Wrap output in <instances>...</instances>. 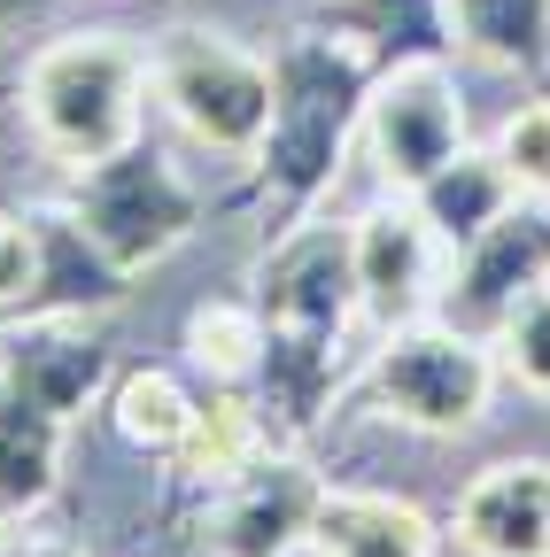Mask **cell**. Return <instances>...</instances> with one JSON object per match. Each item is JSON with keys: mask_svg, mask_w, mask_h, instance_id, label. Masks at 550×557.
<instances>
[{"mask_svg": "<svg viewBox=\"0 0 550 557\" xmlns=\"http://www.w3.org/2000/svg\"><path fill=\"white\" fill-rule=\"evenodd\" d=\"M140 101H148V54H132L117 32L54 39L24 78V116L39 148L71 171L124 163L140 139Z\"/></svg>", "mask_w": 550, "mask_h": 557, "instance_id": "6da1fadb", "label": "cell"}, {"mask_svg": "<svg viewBox=\"0 0 550 557\" xmlns=\"http://www.w3.org/2000/svg\"><path fill=\"white\" fill-rule=\"evenodd\" d=\"M148 86L163 94L179 132L201 139V148H218V156H256L271 139V124H280L271 70L218 32H171L148 62Z\"/></svg>", "mask_w": 550, "mask_h": 557, "instance_id": "7a4b0ae2", "label": "cell"}, {"mask_svg": "<svg viewBox=\"0 0 550 557\" xmlns=\"http://www.w3.org/2000/svg\"><path fill=\"white\" fill-rule=\"evenodd\" d=\"M497 387V357L450 325H395L372 357V395L419 434H465Z\"/></svg>", "mask_w": 550, "mask_h": 557, "instance_id": "3957f363", "label": "cell"}, {"mask_svg": "<svg viewBox=\"0 0 550 557\" xmlns=\"http://www.w3.org/2000/svg\"><path fill=\"white\" fill-rule=\"evenodd\" d=\"M365 139L388 186L419 194L442 163L465 156V101L442 62H395L365 101Z\"/></svg>", "mask_w": 550, "mask_h": 557, "instance_id": "277c9868", "label": "cell"}, {"mask_svg": "<svg viewBox=\"0 0 550 557\" xmlns=\"http://www.w3.org/2000/svg\"><path fill=\"white\" fill-rule=\"evenodd\" d=\"M457 542L473 557H550V465L504 457L457 496Z\"/></svg>", "mask_w": 550, "mask_h": 557, "instance_id": "5b68a950", "label": "cell"}, {"mask_svg": "<svg viewBox=\"0 0 550 557\" xmlns=\"http://www.w3.org/2000/svg\"><path fill=\"white\" fill-rule=\"evenodd\" d=\"M225 487H233V496H225V511L210 527L218 557H288L295 542H310V519H318L326 487L303 465H248Z\"/></svg>", "mask_w": 550, "mask_h": 557, "instance_id": "8992f818", "label": "cell"}, {"mask_svg": "<svg viewBox=\"0 0 550 557\" xmlns=\"http://www.w3.org/2000/svg\"><path fill=\"white\" fill-rule=\"evenodd\" d=\"M350 287L365 295L372 318H411L427 295H435V225L411 209H372L350 240Z\"/></svg>", "mask_w": 550, "mask_h": 557, "instance_id": "52a82bcc", "label": "cell"}, {"mask_svg": "<svg viewBox=\"0 0 550 557\" xmlns=\"http://www.w3.org/2000/svg\"><path fill=\"white\" fill-rule=\"evenodd\" d=\"M318 557H435V519L403 496H365V487H326L310 519Z\"/></svg>", "mask_w": 550, "mask_h": 557, "instance_id": "ba28073f", "label": "cell"}, {"mask_svg": "<svg viewBox=\"0 0 550 557\" xmlns=\"http://www.w3.org/2000/svg\"><path fill=\"white\" fill-rule=\"evenodd\" d=\"M419 218L435 225V240H450V248H473V240H489L504 218H512V178H504V163L497 156H457V163H442L419 194Z\"/></svg>", "mask_w": 550, "mask_h": 557, "instance_id": "9c48e42d", "label": "cell"}, {"mask_svg": "<svg viewBox=\"0 0 550 557\" xmlns=\"http://www.w3.org/2000/svg\"><path fill=\"white\" fill-rule=\"evenodd\" d=\"M109 410H117V434L132 449H171V457H179V442L194 426V395L171 372H156V364L148 372H124L117 395H109Z\"/></svg>", "mask_w": 550, "mask_h": 557, "instance_id": "30bf717a", "label": "cell"}, {"mask_svg": "<svg viewBox=\"0 0 550 557\" xmlns=\"http://www.w3.org/2000/svg\"><path fill=\"white\" fill-rule=\"evenodd\" d=\"M256 449H264V426H256V410H248L241 395L194 403V426H186V442H179L186 472H201V480H241V472L256 465Z\"/></svg>", "mask_w": 550, "mask_h": 557, "instance_id": "8fae6325", "label": "cell"}, {"mask_svg": "<svg viewBox=\"0 0 550 557\" xmlns=\"http://www.w3.org/2000/svg\"><path fill=\"white\" fill-rule=\"evenodd\" d=\"M186 348L210 380H248L264 357V318L248 302H210V310L186 318Z\"/></svg>", "mask_w": 550, "mask_h": 557, "instance_id": "7c38bea8", "label": "cell"}, {"mask_svg": "<svg viewBox=\"0 0 550 557\" xmlns=\"http://www.w3.org/2000/svg\"><path fill=\"white\" fill-rule=\"evenodd\" d=\"M497 372L527 395H550V287H527L497 325Z\"/></svg>", "mask_w": 550, "mask_h": 557, "instance_id": "4fadbf2b", "label": "cell"}, {"mask_svg": "<svg viewBox=\"0 0 550 557\" xmlns=\"http://www.w3.org/2000/svg\"><path fill=\"white\" fill-rule=\"evenodd\" d=\"M497 163L520 201H550V101H527L497 132Z\"/></svg>", "mask_w": 550, "mask_h": 557, "instance_id": "5bb4252c", "label": "cell"}, {"mask_svg": "<svg viewBox=\"0 0 550 557\" xmlns=\"http://www.w3.org/2000/svg\"><path fill=\"white\" fill-rule=\"evenodd\" d=\"M32 287H39V240L16 218H0V310L24 302Z\"/></svg>", "mask_w": 550, "mask_h": 557, "instance_id": "9a60e30c", "label": "cell"}]
</instances>
